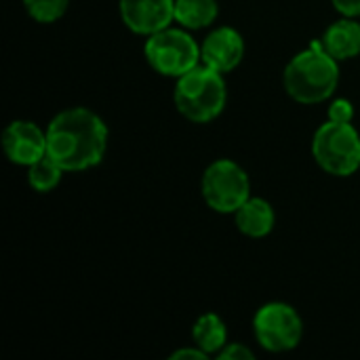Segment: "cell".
<instances>
[{
	"label": "cell",
	"mask_w": 360,
	"mask_h": 360,
	"mask_svg": "<svg viewBox=\"0 0 360 360\" xmlns=\"http://www.w3.org/2000/svg\"><path fill=\"white\" fill-rule=\"evenodd\" d=\"M108 150L103 118L82 105L61 110L46 127V154L65 171L78 173L97 167Z\"/></svg>",
	"instance_id": "cell-1"
},
{
	"label": "cell",
	"mask_w": 360,
	"mask_h": 360,
	"mask_svg": "<svg viewBox=\"0 0 360 360\" xmlns=\"http://www.w3.org/2000/svg\"><path fill=\"white\" fill-rule=\"evenodd\" d=\"M283 84L287 95L297 103H323L338 91L340 61L323 49L321 40H312L308 49L300 51L287 63Z\"/></svg>",
	"instance_id": "cell-2"
},
{
	"label": "cell",
	"mask_w": 360,
	"mask_h": 360,
	"mask_svg": "<svg viewBox=\"0 0 360 360\" xmlns=\"http://www.w3.org/2000/svg\"><path fill=\"white\" fill-rule=\"evenodd\" d=\"M173 101L177 112L190 122L207 124L215 120L224 112L228 101L224 74L205 63H198L177 78Z\"/></svg>",
	"instance_id": "cell-3"
},
{
	"label": "cell",
	"mask_w": 360,
	"mask_h": 360,
	"mask_svg": "<svg viewBox=\"0 0 360 360\" xmlns=\"http://www.w3.org/2000/svg\"><path fill=\"white\" fill-rule=\"evenodd\" d=\"M316 165L335 177H350L360 169V133L352 122L327 120L312 137Z\"/></svg>",
	"instance_id": "cell-4"
},
{
	"label": "cell",
	"mask_w": 360,
	"mask_h": 360,
	"mask_svg": "<svg viewBox=\"0 0 360 360\" xmlns=\"http://www.w3.org/2000/svg\"><path fill=\"white\" fill-rule=\"evenodd\" d=\"M143 57L154 72L167 78H179L202 63L200 44L186 27H165L146 38Z\"/></svg>",
	"instance_id": "cell-5"
},
{
	"label": "cell",
	"mask_w": 360,
	"mask_h": 360,
	"mask_svg": "<svg viewBox=\"0 0 360 360\" xmlns=\"http://www.w3.org/2000/svg\"><path fill=\"white\" fill-rule=\"evenodd\" d=\"M200 192L209 209L221 215H234L251 196V181L238 162L219 158L205 169Z\"/></svg>",
	"instance_id": "cell-6"
},
{
	"label": "cell",
	"mask_w": 360,
	"mask_h": 360,
	"mask_svg": "<svg viewBox=\"0 0 360 360\" xmlns=\"http://www.w3.org/2000/svg\"><path fill=\"white\" fill-rule=\"evenodd\" d=\"M253 335L268 352H291L302 344L304 321L293 306L285 302H270L255 312Z\"/></svg>",
	"instance_id": "cell-7"
},
{
	"label": "cell",
	"mask_w": 360,
	"mask_h": 360,
	"mask_svg": "<svg viewBox=\"0 0 360 360\" xmlns=\"http://www.w3.org/2000/svg\"><path fill=\"white\" fill-rule=\"evenodd\" d=\"M0 143L6 158L25 169L46 156V131L32 120H13L6 124Z\"/></svg>",
	"instance_id": "cell-8"
},
{
	"label": "cell",
	"mask_w": 360,
	"mask_h": 360,
	"mask_svg": "<svg viewBox=\"0 0 360 360\" xmlns=\"http://www.w3.org/2000/svg\"><path fill=\"white\" fill-rule=\"evenodd\" d=\"M122 23L139 36H152L175 21V0H118Z\"/></svg>",
	"instance_id": "cell-9"
},
{
	"label": "cell",
	"mask_w": 360,
	"mask_h": 360,
	"mask_svg": "<svg viewBox=\"0 0 360 360\" xmlns=\"http://www.w3.org/2000/svg\"><path fill=\"white\" fill-rule=\"evenodd\" d=\"M200 53H202V63L228 74L232 72L236 65H240L243 57H245V40L243 34L230 25H221L217 30H213L200 44Z\"/></svg>",
	"instance_id": "cell-10"
},
{
	"label": "cell",
	"mask_w": 360,
	"mask_h": 360,
	"mask_svg": "<svg viewBox=\"0 0 360 360\" xmlns=\"http://www.w3.org/2000/svg\"><path fill=\"white\" fill-rule=\"evenodd\" d=\"M323 49L338 61H348L360 55V23L356 17L333 21L321 36Z\"/></svg>",
	"instance_id": "cell-11"
},
{
	"label": "cell",
	"mask_w": 360,
	"mask_h": 360,
	"mask_svg": "<svg viewBox=\"0 0 360 360\" xmlns=\"http://www.w3.org/2000/svg\"><path fill=\"white\" fill-rule=\"evenodd\" d=\"M234 219H236L238 232L249 236V238L268 236L276 224V215H274L272 205L259 196H249L243 202V207L234 213Z\"/></svg>",
	"instance_id": "cell-12"
},
{
	"label": "cell",
	"mask_w": 360,
	"mask_h": 360,
	"mask_svg": "<svg viewBox=\"0 0 360 360\" xmlns=\"http://www.w3.org/2000/svg\"><path fill=\"white\" fill-rule=\"evenodd\" d=\"M192 342H194V346H198L209 356H213V354L217 356L224 350V346L228 344L226 323L213 312L198 316L194 327H192Z\"/></svg>",
	"instance_id": "cell-13"
},
{
	"label": "cell",
	"mask_w": 360,
	"mask_h": 360,
	"mask_svg": "<svg viewBox=\"0 0 360 360\" xmlns=\"http://www.w3.org/2000/svg\"><path fill=\"white\" fill-rule=\"evenodd\" d=\"M219 15L217 0H175V21L186 30H202L215 23Z\"/></svg>",
	"instance_id": "cell-14"
},
{
	"label": "cell",
	"mask_w": 360,
	"mask_h": 360,
	"mask_svg": "<svg viewBox=\"0 0 360 360\" xmlns=\"http://www.w3.org/2000/svg\"><path fill=\"white\" fill-rule=\"evenodd\" d=\"M63 169L46 154L42 156L40 160H36L34 165L27 167V186L38 192V194H46V192H53L59 184H61V177H63Z\"/></svg>",
	"instance_id": "cell-15"
},
{
	"label": "cell",
	"mask_w": 360,
	"mask_h": 360,
	"mask_svg": "<svg viewBox=\"0 0 360 360\" xmlns=\"http://www.w3.org/2000/svg\"><path fill=\"white\" fill-rule=\"evenodd\" d=\"M25 13L38 23L59 21L70 6V0H23Z\"/></svg>",
	"instance_id": "cell-16"
},
{
	"label": "cell",
	"mask_w": 360,
	"mask_h": 360,
	"mask_svg": "<svg viewBox=\"0 0 360 360\" xmlns=\"http://www.w3.org/2000/svg\"><path fill=\"white\" fill-rule=\"evenodd\" d=\"M329 120L335 122H352L354 120V103L350 99L338 97L329 105Z\"/></svg>",
	"instance_id": "cell-17"
},
{
	"label": "cell",
	"mask_w": 360,
	"mask_h": 360,
	"mask_svg": "<svg viewBox=\"0 0 360 360\" xmlns=\"http://www.w3.org/2000/svg\"><path fill=\"white\" fill-rule=\"evenodd\" d=\"M217 359L224 360H253L255 354L251 348H247L245 344H226L224 350L217 354Z\"/></svg>",
	"instance_id": "cell-18"
},
{
	"label": "cell",
	"mask_w": 360,
	"mask_h": 360,
	"mask_svg": "<svg viewBox=\"0 0 360 360\" xmlns=\"http://www.w3.org/2000/svg\"><path fill=\"white\" fill-rule=\"evenodd\" d=\"M335 11L344 17H360V0H331Z\"/></svg>",
	"instance_id": "cell-19"
},
{
	"label": "cell",
	"mask_w": 360,
	"mask_h": 360,
	"mask_svg": "<svg viewBox=\"0 0 360 360\" xmlns=\"http://www.w3.org/2000/svg\"><path fill=\"white\" fill-rule=\"evenodd\" d=\"M209 356L207 352H202L198 346H194V348H181V350H177V352H173L171 354V359L177 360V359H194V360H205Z\"/></svg>",
	"instance_id": "cell-20"
}]
</instances>
